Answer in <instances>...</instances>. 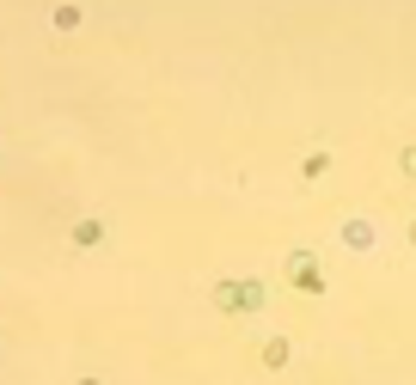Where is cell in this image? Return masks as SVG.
Masks as SVG:
<instances>
[{
    "label": "cell",
    "mask_w": 416,
    "mask_h": 385,
    "mask_svg": "<svg viewBox=\"0 0 416 385\" xmlns=\"http://www.w3.org/2000/svg\"><path fill=\"white\" fill-rule=\"evenodd\" d=\"M220 306H239V312H251V306H257V288H220Z\"/></svg>",
    "instance_id": "cell-1"
},
{
    "label": "cell",
    "mask_w": 416,
    "mask_h": 385,
    "mask_svg": "<svg viewBox=\"0 0 416 385\" xmlns=\"http://www.w3.org/2000/svg\"><path fill=\"white\" fill-rule=\"evenodd\" d=\"M343 239H349V245H373V227H368V220H349V227H343Z\"/></svg>",
    "instance_id": "cell-2"
},
{
    "label": "cell",
    "mask_w": 416,
    "mask_h": 385,
    "mask_svg": "<svg viewBox=\"0 0 416 385\" xmlns=\"http://www.w3.org/2000/svg\"><path fill=\"white\" fill-rule=\"evenodd\" d=\"M404 171H410V178H416V147H410V153H404Z\"/></svg>",
    "instance_id": "cell-3"
},
{
    "label": "cell",
    "mask_w": 416,
    "mask_h": 385,
    "mask_svg": "<svg viewBox=\"0 0 416 385\" xmlns=\"http://www.w3.org/2000/svg\"><path fill=\"white\" fill-rule=\"evenodd\" d=\"M410 239H416V227H410Z\"/></svg>",
    "instance_id": "cell-4"
}]
</instances>
